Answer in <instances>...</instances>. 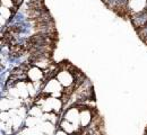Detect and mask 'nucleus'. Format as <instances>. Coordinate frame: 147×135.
<instances>
[{
  "label": "nucleus",
  "mask_w": 147,
  "mask_h": 135,
  "mask_svg": "<svg viewBox=\"0 0 147 135\" xmlns=\"http://www.w3.org/2000/svg\"><path fill=\"white\" fill-rule=\"evenodd\" d=\"M55 135H69L68 133H66L63 130H61V128H57V131H55Z\"/></svg>",
  "instance_id": "obj_18"
},
{
  "label": "nucleus",
  "mask_w": 147,
  "mask_h": 135,
  "mask_svg": "<svg viewBox=\"0 0 147 135\" xmlns=\"http://www.w3.org/2000/svg\"><path fill=\"white\" fill-rule=\"evenodd\" d=\"M41 123H42V119L37 118V117L28 115L25 118V127H27V128H34L36 126H40Z\"/></svg>",
  "instance_id": "obj_10"
},
{
  "label": "nucleus",
  "mask_w": 147,
  "mask_h": 135,
  "mask_svg": "<svg viewBox=\"0 0 147 135\" xmlns=\"http://www.w3.org/2000/svg\"><path fill=\"white\" fill-rule=\"evenodd\" d=\"M95 112L92 108H87V107H83L80 109V116H79V125L83 128V131H85L94 120L95 117Z\"/></svg>",
  "instance_id": "obj_3"
},
{
  "label": "nucleus",
  "mask_w": 147,
  "mask_h": 135,
  "mask_svg": "<svg viewBox=\"0 0 147 135\" xmlns=\"http://www.w3.org/2000/svg\"><path fill=\"white\" fill-rule=\"evenodd\" d=\"M59 128L63 130L68 134H73V133H79L80 134V132L83 131V128L80 127V125H76V124L70 123V122H68V120H66L63 118L59 123Z\"/></svg>",
  "instance_id": "obj_7"
},
{
  "label": "nucleus",
  "mask_w": 147,
  "mask_h": 135,
  "mask_svg": "<svg viewBox=\"0 0 147 135\" xmlns=\"http://www.w3.org/2000/svg\"><path fill=\"white\" fill-rule=\"evenodd\" d=\"M44 114L43 109L41 106H38L36 104H34L32 107L28 108V115L30 116H33V117H37V118H41L42 119V116Z\"/></svg>",
  "instance_id": "obj_12"
},
{
  "label": "nucleus",
  "mask_w": 147,
  "mask_h": 135,
  "mask_svg": "<svg viewBox=\"0 0 147 135\" xmlns=\"http://www.w3.org/2000/svg\"><path fill=\"white\" fill-rule=\"evenodd\" d=\"M42 120L50 122V123L55 124V126L60 123V122H59V115L55 114V113H44L43 116H42Z\"/></svg>",
  "instance_id": "obj_13"
},
{
  "label": "nucleus",
  "mask_w": 147,
  "mask_h": 135,
  "mask_svg": "<svg viewBox=\"0 0 147 135\" xmlns=\"http://www.w3.org/2000/svg\"><path fill=\"white\" fill-rule=\"evenodd\" d=\"M63 90H65V88L60 84L58 79L51 78V79L47 80V82L44 83V87L42 89V94L47 95V96H52L53 94H57V92H63Z\"/></svg>",
  "instance_id": "obj_2"
},
{
  "label": "nucleus",
  "mask_w": 147,
  "mask_h": 135,
  "mask_svg": "<svg viewBox=\"0 0 147 135\" xmlns=\"http://www.w3.org/2000/svg\"><path fill=\"white\" fill-rule=\"evenodd\" d=\"M55 78L58 79V81L60 82V84L67 89L70 87H75V76L71 71L66 70V69H60L59 72L57 73Z\"/></svg>",
  "instance_id": "obj_1"
},
{
  "label": "nucleus",
  "mask_w": 147,
  "mask_h": 135,
  "mask_svg": "<svg viewBox=\"0 0 147 135\" xmlns=\"http://www.w3.org/2000/svg\"><path fill=\"white\" fill-rule=\"evenodd\" d=\"M27 74V80L31 82H38V81H45V74H44V70L32 65L28 71L26 72Z\"/></svg>",
  "instance_id": "obj_6"
},
{
  "label": "nucleus",
  "mask_w": 147,
  "mask_h": 135,
  "mask_svg": "<svg viewBox=\"0 0 147 135\" xmlns=\"http://www.w3.org/2000/svg\"><path fill=\"white\" fill-rule=\"evenodd\" d=\"M0 118H1V122H8L9 119H11V114L10 112H1Z\"/></svg>",
  "instance_id": "obj_17"
},
{
  "label": "nucleus",
  "mask_w": 147,
  "mask_h": 135,
  "mask_svg": "<svg viewBox=\"0 0 147 135\" xmlns=\"http://www.w3.org/2000/svg\"><path fill=\"white\" fill-rule=\"evenodd\" d=\"M131 24L136 29H140L147 26V10L140 14H136L131 16Z\"/></svg>",
  "instance_id": "obj_8"
},
{
  "label": "nucleus",
  "mask_w": 147,
  "mask_h": 135,
  "mask_svg": "<svg viewBox=\"0 0 147 135\" xmlns=\"http://www.w3.org/2000/svg\"><path fill=\"white\" fill-rule=\"evenodd\" d=\"M55 124L47 122V120H42V123L40 124V131H42L43 133H45L47 135H55Z\"/></svg>",
  "instance_id": "obj_9"
},
{
  "label": "nucleus",
  "mask_w": 147,
  "mask_h": 135,
  "mask_svg": "<svg viewBox=\"0 0 147 135\" xmlns=\"http://www.w3.org/2000/svg\"><path fill=\"white\" fill-rule=\"evenodd\" d=\"M137 34H138L139 39L144 42V41L147 39V26L140 28V29H137Z\"/></svg>",
  "instance_id": "obj_16"
},
{
  "label": "nucleus",
  "mask_w": 147,
  "mask_h": 135,
  "mask_svg": "<svg viewBox=\"0 0 147 135\" xmlns=\"http://www.w3.org/2000/svg\"><path fill=\"white\" fill-rule=\"evenodd\" d=\"M69 135H80L79 133H73V134H69Z\"/></svg>",
  "instance_id": "obj_19"
},
{
  "label": "nucleus",
  "mask_w": 147,
  "mask_h": 135,
  "mask_svg": "<svg viewBox=\"0 0 147 135\" xmlns=\"http://www.w3.org/2000/svg\"><path fill=\"white\" fill-rule=\"evenodd\" d=\"M147 10V0H128L127 13L130 16L140 14Z\"/></svg>",
  "instance_id": "obj_4"
},
{
  "label": "nucleus",
  "mask_w": 147,
  "mask_h": 135,
  "mask_svg": "<svg viewBox=\"0 0 147 135\" xmlns=\"http://www.w3.org/2000/svg\"><path fill=\"white\" fill-rule=\"evenodd\" d=\"M14 10H11V9H9V8H6V7H0V17H2V18H5L6 20H9L13 18V16H14Z\"/></svg>",
  "instance_id": "obj_14"
},
{
  "label": "nucleus",
  "mask_w": 147,
  "mask_h": 135,
  "mask_svg": "<svg viewBox=\"0 0 147 135\" xmlns=\"http://www.w3.org/2000/svg\"><path fill=\"white\" fill-rule=\"evenodd\" d=\"M1 112H9L13 109V99L9 97H2L0 101Z\"/></svg>",
  "instance_id": "obj_11"
},
{
  "label": "nucleus",
  "mask_w": 147,
  "mask_h": 135,
  "mask_svg": "<svg viewBox=\"0 0 147 135\" xmlns=\"http://www.w3.org/2000/svg\"><path fill=\"white\" fill-rule=\"evenodd\" d=\"M1 6L6 7V8H9L11 10H14V11H16V8H17V6H16L14 0H1Z\"/></svg>",
  "instance_id": "obj_15"
},
{
  "label": "nucleus",
  "mask_w": 147,
  "mask_h": 135,
  "mask_svg": "<svg viewBox=\"0 0 147 135\" xmlns=\"http://www.w3.org/2000/svg\"><path fill=\"white\" fill-rule=\"evenodd\" d=\"M80 107L78 105L76 106H73V107H69L66 109L65 114H63V119L70 122V123H74L76 125H79V116H80Z\"/></svg>",
  "instance_id": "obj_5"
}]
</instances>
